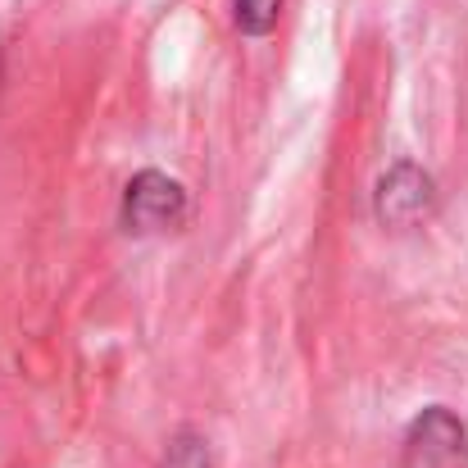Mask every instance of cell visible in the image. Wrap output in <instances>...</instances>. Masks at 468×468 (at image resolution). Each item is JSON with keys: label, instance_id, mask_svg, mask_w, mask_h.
Here are the masks:
<instances>
[{"label": "cell", "instance_id": "obj_1", "mask_svg": "<svg viewBox=\"0 0 468 468\" xmlns=\"http://www.w3.org/2000/svg\"><path fill=\"white\" fill-rule=\"evenodd\" d=\"M119 218L128 232L146 237V232H168L186 218V186L159 168H142L128 186H123V205Z\"/></svg>", "mask_w": 468, "mask_h": 468}, {"label": "cell", "instance_id": "obj_2", "mask_svg": "<svg viewBox=\"0 0 468 468\" xmlns=\"http://www.w3.org/2000/svg\"><path fill=\"white\" fill-rule=\"evenodd\" d=\"M432 205H437V182H432L428 168L400 159V164H391V168L378 177L373 214H378L382 228H396V232L419 228V223L432 214Z\"/></svg>", "mask_w": 468, "mask_h": 468}, {"label": "cell", "instance_id": "obj_3", "mask_svg": "<svg viewBox=\"0 0 468 468\" xmlns=\"http://www.w3.org/2000/svg\"><path fill=\"white\" fill-rule=\"evenodd\" d=\"M400 468H468L464 423H460L446 405L423 410V414L410 423V432H405Z\"/></svg>", "mask_w": 468, "mask_h": 468}, {"label": "cell", "instance_id": "obj_4", "mask_svg": "<svg viewBox=\"0 0 468 468\" xmlns=\"http://www.w3.org/2000/svg\"><path fill=\"white\" fill-rule=\"evenodd\" d=\"M159 468H214V455H209V441L196 432V428H177L159 455Z\"/></svg>", "mask_w": 468, "mask_h": 468}, {"label": "cell", "instance_id": "obj_5", "mask_svg": "<svg viewBox=\"0 0 468 468\" xmlns=\"http://www.w3.org/2000/svg\"><path fill=\"white\" fill-rule=\"evenodd\" d=\"M282 18V0H232V23L246 37H269Z\"/></svg>", "mask_w": 468, "mask_h": 468}, {"label": "cell", "instance_id": "obj_6", "mask_svg": "<svg viewBox=\"0 0 468 468\" xmlns=\"http://www.w3.org/2000/svg\"><path fill=\"white\" fill-rule=\"evenodd\" d=\"M0 64H5V37H0Z\"/></svg>", "mask_w": 468, "mask_h": 468}]
</instances>
